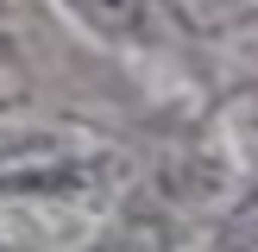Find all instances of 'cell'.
<instances>
[{
	"mask_svg": "<svg viewBox=\"0 0 258 252\" xmlns=\"http://www.w3.org/2000/svg\"><path fill=\"white\" fill-rule=\"evenodd\" d=\"M189 7H196L202 19H227V13H239L246 0H189Z\"/></svg>",
	"mask_w": 258,
	"mask_h": 252,
	"instance_id": "2",
	"label": "cell"
},
{
	"mask_svg": "<svg viewBox=\"0 0 258 252\" xmlns=\"http://www.w3.org/2000/svg\"><path fill=\"white\" fill-rule=\"evenodd\" d=\"M63 7L107 44H151L158 32V0H63Z\"/></svg>",
	"mask_w": 258,
	"mask_h": 252,
	"instance_id": "1",
	"label": "cell"
}]
</instances>
